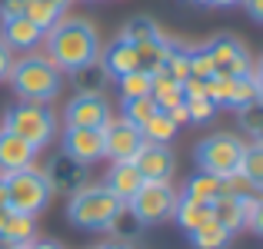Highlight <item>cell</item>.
I'll use <instances>...</instances> for the list:
<instances>
[{
	"label": "cell",
	"mask_w": 263,
	"mask_h": 249,
	"mask_svg": "<svg viewBox=\"0 0 263 249\" xmlns=\"http://www.w3.org/2000/svg\"><path fill=\"white\" fill-rule=\"evenodd\" d=\"M47 40V60L60 73H80L90 70L100 57V37L90 20L80 17H60L50 30L44 33Z\"/></svg>",
	"instance_id": "cell-1"
},
{
	"label": "cell",
	"mask_w": 263,
	"mask_h": 249,
	"mask_svg": "<svg viewBox=\"0 0 263 249\" xmlns=\"http://www.w3.org/2000/svg\"><path fill=\"white\" fill-rule=\"evenodd\" d=\"M7 80H10L13 93H17L20 100H27V103H47V100H53V96L60 93V87H64L60 70L47 57H37V53H30V57H24V60H13Z\"/></svg>",
	"instance_id": "cell-2"
},
{
	"label": "cell",
	"mask_w": 263,
	"mask_h": 249,
	"mask_svg": "<svg viewBox=\"0 0 263 249\" xmlns=\"http://www.w3.org/2000/svg\"><path fill=\"white\" fill-rule=\"evenodd\" d=\"M127 210L114 193H107V186H80L77 193H70L67 203V219L80 230H114L117 216Z\"/></svg>",
	"instance_id": "cell-3"
},
{
	"label": "cell",
	"mask_w": 263,
	"mask_h": 249,
	"mask_svg": "<svg viewBox=\"0 0 263 249\" xmlns=\"http://www.w3.org/2000/svg\"><path fill=\"white\" fill-rule=\"evenodd\" d=\"M4 130L20 140H27L33 150H44L47 143L57 133V120H53V110H47V103H27L20 100L17 107L7 110L4 116Z\"/></svg>",
	"instance_id": "cell-4"
},
{
	"label": "cell",
	"mask_w": 263,
	"mask_h": 249,
	"mask_svg": "<svg viewBox=\"0 0 263 249\" xmlns=\"http://www.w3.org/2000/svg\"><path fill=\"white\" fill-rule=\"evenodd\" d=\"M4 179H7V210H13V213L37 216L47 206V199L53 196L50 186H47L44 170H37V166H27V170H17V173H4Z\"/></svg>",
	"instance_id": "cell-5"
},
{
	"label": "cell",
	"mask_w": 263,
	"mask_h": 249,
	"mask_svg": "<svg viewBox=\"0 0 263 249\" xmlns=\"http://www.w3.org/2000/svg\"><path fill=\"white\" fill-rule=\"evenodd\" d=\"M177 199L180 196H177L174 186H170V179H147V183L134 193V199L127 203V210H130V216H134V223L157 226V223H163V219L174 216Z\"/></svg>",
	"instance_id": "cell-6"
},
{
	"label": "cell",
	"mask_w": 263,
	"mask_h": 249,
	"mask_svg": "<svg viewBox=\"0 0 263 249\" xmlns=\"http://www.w3.org/2000/svg\"><path fill=\"white\" fill-rule=\"evenodd\" d=\"M247 143L233 133H213L206 140L197 143V166L200 173H210V176L223 179L230 173L240 170V156H243Z\"/></svg>",
	"instance_id": "cell-7"
},
{
	"label": "cell",
	"mask_w": 263,
	"mask_h": 249,
	"mask_svg": "<svg viewBox=\"0 0 263 249\" xmlns=\"http://www.w3.org/2000/svg\"><path fill=\"white\" fill-rule=\"evenodd\" d=\"M206 53L213 57V77H243L253 70V60L247 47L230 33H220L206 44Z\"/></svg>",
	"instance_id": "cell-8"
},
{
	"label": "cell",
	"mask_w": 263,
	"mask_h": 249,
	"mask_svg": "<svg viewBox=\"0 0 263 249\" xmlns=\"http://www.w3.org/2000/svg\"><path fill=\"white\" fill-rule=\"evenodd\" d=\"M64 120L67 127H97L103 130L110 123V107H107V96L103 93H73V100L67 103L64 110Z\"/></svg>",
	"instance_id": "cell-9"
},
{
	"label": "cell",
	"mask_w": 263,
	"mask_h": 249,
	"mask_svg": "<svg viewBox=\"0 0 263 249\" xmlns=\"http://www.w3.org/2000/svg\"><path fill=\"white\" fill-rule=\"evenodd\" d=\"M143 147V136H140V127L127 120H110L103 127V156H110L114 163H123V160H134Z\"/></svg>",
	"instance_id": "cell-10"
},
{
	"label": "cell",
	"mask_w": 263,
	"mask_h": 249,
	"mask_svg": "<svg viewBox=\"0 0 263 249\" xmlns=\"http://www.w3.org/2000/svg\"><path fill=\"white\" fill-rule=\"evenodd\" d=\"M64 156L73 163L90 166L103 160V130L97 127H67L64 130Z\"/></svg>",
	"instance_id": "cell-11"
},
{
	"label": "cell",
	"mask_w": 263,
	"mask_h": 249,
	"mask_svg": "<svg viewBox=\"0 0 263 249\" xmlns=\"http://www.w3.org/2000/svg\"><path fill=\"white\" fill-rule=\"evenodd\" d=\"M44 176H47V186H50V193H77L80 186H87L84 179H87V166H80V163H73L70 156H53L50 166L44 170Z\"/></svg>",
	"instance_id": "cell-12"
},
{
	"label": "cell",
	"mask_w": 263,
	"mask_h": 249,
	"mask_svg": "<svg viewBox=\"0 0 263 249\" xmlns=\"http://www.w3.org/2000/svg\"><path fill=\"white\" fill-rule=\"evenodd\" d=\"M134 166L143 179H170L177 170V160L170 153V147H160V143H143L140 153L134 156Z\"/></svg>",
	"instance_id": "cell-13"
},
{
	"label": "cell",
	"mask_w": 263,
	"mask_h": 249,
	"mask_svg": "<svg viewBox=\"0 0 263 249\" xmlns=\"http://www.w3.org/2000/svg\"><path fill=\"white\" fill-rule=\"evenodd\" d=\"M0 40H4L7 50H30L44 40V30L27 17H10L0 20Z\"/></svg>",
	"instance_id": "cell-14"
},
{
	"label": "cell",
	"mask_w": 263,
	"mask_h": 249,
	"mask_svg": "<svg viewBox=\"0 0 263 249\" xmlns=\"http://www.w3.org/2000/svg\"><path fill=\"white\" fill-rule=\"evenodd\" d=\"M147 183V179L137 173V166L134 160H123V163H114L110 166V173H107V179H103V186H107V193H114L117 199H120L123 206L134 199V193L140 190V186Z\"/></svg>",
	"instance_id": "cell-15"
},
{
	"label": "cell",
	"mask_w": 263,
	"mask_h": 249,
	"mask_svg": "<svg viewBox=\"0 0 263 249\" xmlns=\"http://www.w3.org/2000/svg\"><path fill=\"white\" fill-rule=\"evenodd\" d=\"M33 160H37V150L30 143L7 133V130H0V173L27 170V166H33Z\"/></svg>",
	"instance_id": "cell-16"
},
{
	"label": "cell",
	"mask_w": 263,
	"mask_h": 249,
	"mask_svg": "<svg viewBox=\"0 0 263 249\" xmlns=\"http://www.w3.org/2000/svg\"><path fill=\"white\" fill-rule=\"evenodd\" d=\"M97 60H100L103 77H114V80H120L123 73H130V70L140 67V57H137V50L127 44V40H114V44L103 50V57H97Z\"/></svg>",
	"instance_id": "cell-17"
},
{
	"label": "cell",
	"mask_w": 263,
	"mask_h": 249,
	"mask_svg": "<svg viewBox=\"0 0 263 249\" xmlns=\"http://www.w3.org/2000/svg\"><path fill=\"white\" fill-rule=\"evenodd\" d=\"M150 100L157 103V110H163L167 113L170 107H177V103H183V90H180V83L170 77L167 70H150Z\"/></svg>",
	"instance_id": "cell-18"
},
{
	"label": "cell",
	"mask_w": 263,
	"mask_h": 249,
	"mask_svg": "<svg viewBox=\"0 0 263 249\" xmlns=\"http://www.w3.org/2000/svg\"><path fill=\"white\" fill-rule=\"evenodd\" d=\"M210 216L217 219V223L223 226L230 236H233L237 230H243V206H240L237 196H227V193H220V196L210 203Z\"/></svg>",
	"instance_id": "cell-19"
},
{
	"label": "cell",
	"mask_w": 263,
	"mask_h": 249,
	"mask_svg": "<svg viewBox=\"0 0 263 249\" xmlns=\"http://www.w3.org/2000/svg\"><path fill=\"white\" fill-rule=\"evenodd\" d=\"M33 236H37V223H33V216H27V213H13V210H10L0 243H4V246H30Z\"/></svg>",
	"instance_id": "cell-20"
},
{
	"label": "cell",
	"mask_w": 263,
	"mask_h": 249,
	"mask_svg": "<svg viewBox=\"0 0 263 249\" xmlns=\"http://www.w3.org/2000/svg\"><path fill=\"white\" fill-rule=\"evenodd\" d=\"M186 236H190L193 249H227V246H230V233H227L213 216L206 219V223H200L197 230H190Z\"/></svg>",
	"instance_id": "cell-21"
},
{
	"label": "cell",
	"mask_w": 263,
	"mask_h": 249,
	"mask_svg": "<svg viewBox=\"0 0 263 249\" xmlns=\"http://www.w3.org/2000/svg\"><path fill=\"white\" fill-rule=\"evenodd\" d=\"M174 219L180 223V230H183V233H190V230H197L200 223H206V219H210V206L200 203V199L180 196L177 199V210H174Z\"/></svg>",
	"instance_id": "cell-22"
},
{
	"label": "cell",
	"mask_w": 263,
	"mask_h": 249,
	"mask_svg": "<svg viewBox=\"0 0 263 249\" xmlns=\"http://www.w3.org/2000/svg\"><path fill=\"white\" fill-rule=\"evenodd\" d=\"M250 103H260V73L253 67L250 73L243 77H233V100H230V110H243Z\"/></svg>",
	"instance_id": "cell-23"
},
{
	"label": "cell",
	"mask_w": 263,
	"mask_h": 249,
	"mask_svg": "<svg viewBox=\"0 0 263 249\" xmlns=\"http://www.w3.org/2000/svg\"><path fill=\"white\" fill-rule=\"evenodd\" d=\"M220 193H223V186H220V179L210 176V173H193V176L186 179V186H183V196L200 199V203H206V206H210Z\"/></svg>",
	"instance_id": "cell-24"
},
{
	"label": "cell",
	"mask_w": 263,
	"mask_h": 249,
	"mask_svg": "<svg viewBox=\"0 0 263 249\" xmlns=\"http://www.w3.org/2000/svg\"><path fill=\"white\" fill-rule=\"evenodd\" d=\"M140 136H143V143H160V147H170V140L177 136V127L170 123V116L163 113V110H157V113L140 127Z\"/></svg>",
	"instance_id": "cell-25"
},
{
	"label": "cell",
	"mask_w": 263,
	"mask_h": 249,
	"mask_svg": "<svg viewBox=\"0 0 263 249\" xmlns=\"http://www.w3.org/2000/svg\"><path fill=\"white\" fill-rule=\"evenodd\" d=\"M163 70H167L177 83H183L186 77H190V47L177 44V40H167V53H163Z\"/></svg>",
	"instance_id": "cell-26"
},
{
	"label": "cell",
	"mask_w": 263,
	"mask_h": 249,
	"mask_svg": "<svg viewBox=\"0 0 263 249\" xmlns=\"http://www.w3.org/2000/svg\"><path fill=\"white\" fill-rule=\"evenodd\" d=\"M117 87H120V96H123V100H137V96H150V70H143V67H137V70L123 73V77L117 80Z\"/></svg>",
	"instance_id": "cell-27"
},
{
	"label": "cell",
	"mask_w": 263,
	"mask_h": 249,
	"mask_svg": "<svg viewBox=\"0 0 263 249\" xmlns=\"http://www.w3.org/2000/svg\"><path fill=\"white\" fill-rule=\"evenodd\" d=\"M137 57H140V67L143 70H160L163 67V53H167V37H154V40H143V44L134 47Z\"/></svg>",
	"instance_id": "cell-28"
},
{
	"label": "cell",
	"mask_w": 263,
	"mask_h": 249,
	"mask_svg": "<svg viewBox=\"0 0 263 249\" xmlns=\"http://www.w3.org/2000/svg\"><path fill=\"white\" fill-rule=\"evenodd\" d=\"M240 173H243V176L250 179L257 190L263 186V147H260V143L243 147V156H240Z\"/></svg>",
	"instance_id": "cell-29"
},
{
	"label": "cell",
	"mask_w": 263,
	"mask_h": 249,
	"mask_svg": "<svg viewBox=\"0 0 263 249\" xmlns=\"http://www.w3.org/2000/svg\"><path fill=\"white\" fill-rule=\"evenodd\" d=\"M154 37H160V27H157L150 17H134L127 27H123V33H120V40H127L130 47L143 44V40H154Z\"/></svg>",
	"instance_id": "cell-30"
},
{
	"label": "cell",
	"mask_w": 263,
	"mask_h": 249,
	"mask_svg": "<svg viewBox=\"0 0 263 249\" xmlns=\"http://www.w3.org/2000/svg\"><path fill=\"white\" fill-rule=\"evenodd\" d=\"M27 20H33V24L40 27V30H50L53 24H57L60 17H64V10H57L53 4H44V0H30V7H27V13H24Z\"/></svg>",
	"instance_id": "cell-31"
},
{
	"label": "cell",
	"mask_w": 263,
	"mask_h": 249,
	"mask_svg": "<svg viewBox=\"0 0 263 249\" xmlns=\"http://www.w3.org/2000/svg\"><path fill=\"white\" fill-rule=\"evenodd\" d=\"M157 113V103L150 96H137V100H123V120L134 123V127H143L150 116Z\"/></svg>",
	"instance_id": "cell-32"
},
{
	"label": "cell",
	"mask_w": 263,
	"mask_h": 249,
	"mask_svg": "<svg viewBox=\"0 0 263 249\" xmlns=\"http://www.w3.org/2000/svg\"><path fill=\"white\" fill-rule=\"evenodd\" d=\"M183 107H186L190 123H206V120H213V113H217V107L210 103V96H186Z\"/></svg>",
	"instance_id": "cell-33"
},
{
	"label": "cell",
	"mask_w": 263,
	"mask_h": 249,
	"mask_svg": "<svg viewBox=\"0 0 263 249\" xmlns=\"http://www.w3.org/2000/svg\"><path fill=\"white\" fill-rule=\"evenodd\" d=\"M190 77L200 80L213 77V57L206 53V47H190Z\"/></svg>",
	"instance_id": "cell-34"
},
{
	"label": "cell",
	"mask_w": 263,
	"mask_h": 249,
	"mask_svg": "<svg viewBox=\"0 0 263 249\" xmlns=\"http://www.w3.org/2000/svg\"><path fill=\"white\" fill-rule=\"evenodd\" d=\"M220 186H223L227 196H237V199H240V196H250V193H257V186H253L240 170L230 173V176H223V179H220Z\"/></svg>",
	"instance_id": "cell-35"
},
{
	"label": "cell",
	"mask_w": 263,
	"mask_h": 249,
	"mask_svg": "<svg viewBox=\"0 0 263 249\" xmlns=\"http://www.w3.org/2000/svg\"><path fill=\"white\" fill-rule=\"evenodd\" d=\"M30 0H0V20H10V17H24Z\"/></svg>",
	"instance_id": "cell-36"
},
{
	"label": "cell",
	"mask_w": 263,
	"mask_h": 249,
	"mask_svg": "<svg viewBox=\"0 0 263 249\" xmlns=\"http://www.w3.org/2000/svg\"><path fill=\"white\" fill-rule=\"evenodd\" d=\"M260 107H263V103H250V107L237 110L240 120L247 123V130H250V133H260Z\"/></svg>",
	"instance_id": "cell-37"
},
{
	"label": "cell",
	"mask_w": 263,
	"mask_h": 249,
	"mask_svg": "<svg viewBox=\"0 0 263 249\" xmlns=\"http://www.w3.org/2000/svg\"><path fill=\"white\" fill-rule=\"evenodd\" d=\"M10 67H13V50H7V47H4V40H0V80H7Z\"/></svg>",
	"instance_id": "cell-38"
},
{
	"label": "cell",
	"mask_w": 263,
	"mask_h": 249,
	"mask_svg": "<svg viewBox=\"0 0 263 249\" xmlns=\"http://www.w3.org/2000/svg\"><path fill=\"white\" fill-rule=\"evenodd\" d=\"M240 4L247 7V13H250L257 24H263V0H240Z\"/></svg>",
	"instance_id": "cell-39"
},
{
	"label": "cell",
	"mask_w": 263,
	"mask_h": 249,
	"mask_svg": "<svg viewBox=\"0 0 263 249\" xmlns=\"http://www.w3.org/2000/svg\"><path fill=\"white\" fill-rule=\"evenodd\" d=\"M27 249H64V246H60L57 239H33V243L27 246Z\"/></svg>",
	"instance_id": "cell-40"
},
{
	"label": "cell",
	"mask_w": 263,
	"mask_h": 249,
	"mask_svg": "<svg viewBox=\"0 0 263 249\" xmlns=\"http://www.w3.org/2000/svg\"><path fill=\"white\" fill-rule=\"evenodd\" d=\"M100 249H137V246L130 243V239H110V243L100 246Z\"/></svg>",
	"instance_id": "cell-41"
},
{
	"label": "cell",
	"mask_w": 263,
	"mask_h": 249,
	"mask_svg": "<svg viewBox=\"0 0 263 249\" xmlns=\"http://www.w3.org/2000/svg\"><path fill=\"white\" fill-rule=\"evenodd\" d=\"M0 210H7V179L0 173Z\"/></svg>",
	"instance_id": "cell-42"
},
{
	"label": "cell",
	"mask_w": 263,
	"mask_h": 249,
	"mask_svg": "<svg viewBox=\"0 0 263 249\" xmlns=\"http://www.w3.org/2000/svg\"><path fill=\"white\" fill-rule=\"evenodd\" d=\"M210 7H233V4H240V0H206Z\"/></svg>",
	"instance_id": "cell-43"
},
{
	"label": "cell",
	"mask_w": 263,
	"mask_h": 249,
	"mask_svg": "<svg viewBox=\"0 0 263 249\" xmlns=\"http://www.w3.org/2000/svg\"><path fill=\"white\" fill-rule=\"evenodd\" d=\"M44 4H53L57 10H67V4H70V0H44Z\"/></svg>",
	"instance_id": "cell-44"
},
{
	"label": "cell",
	"mask_w": 263,
	"mask_h": 249,
	"mask_svg": "<svg viewBox=\"0 0 263 249\" xmlns=\"http://www.w3.org/2000/svg\"><path fill=\"white\" fill-rule=\"evenodd\" d=\"M7 216H10V210H0V236H4V226H7Z\"/></svg>",
	"instance_id": "cell-45"
},
{
	"label": "cell",
	"mask_w": 263,
	"mask_h": 249,
	"mask_svg": "<svg viewBox=\"0 0 263 249\" xmlns=\"http://www.w3.org/2000/svg\"><path fill=\"white\" fill-rule=\"evenodd\" d=\"M186 4H200V7H203V4H206V0H186Z\"/></svg>",
	"instance_id": "cell-46"
},
{
	"label": "cell",
	"mask_w": 263,
	"mask_h": 249,
	"mask_svg": "<svg viewBox=\"0 0 263 249\" xmlns=\"http://www.w3.org/2000/svg\"><path fill=\"white\" fill-rule=\"evenodd\" d=\"M7 249H27V246H7Z\"/></svg>",
	"instance_id": "cell-47"
}]
</instances>
